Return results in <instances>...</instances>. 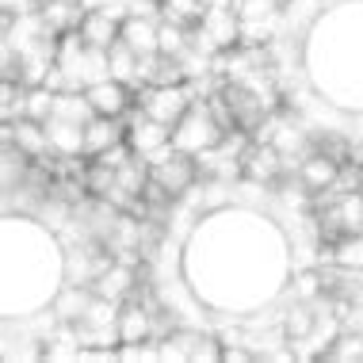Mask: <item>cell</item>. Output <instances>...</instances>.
<instances>
[{
    "instance_id": "obj_1",
    "label": "cell",
    "mask_w": 363,
    "mask_h": 363,
    "mask_svg": "<svg viewBox=\"0 0 363 363\" xmlns=\"http://www.w3.org/2000/svg\"><path fill=\"white\" fill-rule=\"evenodd\" d=\"M225 134H233V130H225V126H222V119L214 115L211 100H195V104L188 107V115H184V119L172 126V145H176L180 153L199 157L203 150L218 145Z\"/></svg>"
},
{
    "instance_id": "obj_2",
    "label": "cell",
    "mask_w": 363,
    "mask_h": 363,
    "mask_svg": "<svg viewBox=\"0 0 363 363\" xmlns=\"http://www.w3.org/2000/svg\"><path fill=\"white\" fill-rule=\"evenodd\" d=\"M195 104V88L191 81H184V84H161V88H142V100L138 107L145 115H153L157 123H164V126H176L188 115V107Z\"/></svg>"
},
{
    "instance_id": "obj_3",
    "label": "cell",
    "mask_w": 363,
    "mask_h": 363,
    "mask_svg": "<svg viewBox=\"0 0 363 363\" xmlns=\"http://www.w3.org/2000/svg\"><path fill=\"white\" fill-rule=\"evenodd\" d=\"M4 142H12L16 150H23L31 161H38L43 169H50L46 157L54 153V145H50V134H46V123L31 119V115H19V119L4 123Z\"/></svg>"
},
{
    "instance_id": "obj_4",
    "label": "cell",
    "mask_w": 363,
    "mask_h": 363,
    "mask_svg": "<svg viewBox=\"0 0 363 363\" xmlns=\"http://www.w3.org/2000/svg\"><path fill=\"white\" fill-rule=\"evenodd\" d=\"M283 172H287V161H283V153L276 150V145L249 138L245 157H241V176H245V180H252V184H276Z\"/></svg>"
},
{
    "instance_id": "obj_5",
    "label": "cell",
    "mask_w": 363,
    "mask_h": 363,
    "mask_svg": "<svg viewBox=\"0 0 363 363\" xmlns=\"http://www.w3.org/2000/svg\"><path fill=\"white\" fill-rule=\"evenodd\" d=\"M340 164H345V161H337L333 153H325V150L313 145V150L298 161V169H294V172H298V184L306 191H333L340 184V176H345Z\"/></svg>"
},
{
    "instance_id": "obj_6",
    "label": "cell",
    "mask_w": 363,
    "mask_h": 363,
    "mask_svg": "<svg viewBox=\"0 0 363 363\" xmlns=\"http://www.w3.org/2000/svg\"><path fill=\"white\" fill-rule=\"evenodd\" d=\"M126 142H130L134 153H142L145 161H150L153 153H161L164 145H172V126H164V123H157L153 115L138 111L126 123Z\"/></svg>"
},
{
    "instance_id": "obj_7",
    "label": "cell",
    "mask_w": 363,
    "mask_h": 363,
    "mask_svg": "<svg viewBox=\"0 0 363 363\" xmlns=\"http://www.w3.org/2000/svg\"><path fill=\"white\" fill-rule=\"evenodd\" d=\"M199 27L214 38V46H218L222 54H230V50H238V46H241V16H238V8H233V4L207 8L203 19H199Z\"/></svg>"
},
{
    "instance_id": "obj_8",
    "label": "cell",
    "mask_w": 363,
    "mask_h": 363,
    "mask_svg": "<svg viewBox=\"0 0 363 363\" xmlns=\"http://www.w3.org/2000/svg\"><path fill=\"white\" fill-rule=\"evenodd\" d=\"M150 176H153V180L161 184V188L176 199V195L191 191V184L199 180V164H195V157H191V153H180V150H176V153L169 157V161L153 164Z\"/></svg>"
},
{
    "instance_id": "obj_9",
    "label": "cell",
    "mask_w": 363,
    "mask_h": 363,
    "mask_svg": "<svg viewBox=\"0 0 363 363\" xmlns=\"http://www.w3.org/2000/svg\"><path fill=\"white\" fill-rule=\"evenodd\" d=\"M119 345H142V340H153V306H145L138 294L119 306Z\"/></svg>"
},
{
    "instance_id": "obj_10",
    "label": "cell",
    "mask_w": 363,
    "mask_h": 363,
    "mask_svg": "<svg viewBox=\"0 0 363 363\" xmlns=\"http://www.w3.org/2000/svg\"><path fill=\"white\" fill-rule=\"evenodd\" d=\"M119 38L130 46L138 57L161 54V16H126Z\"/></svg>"
},
{
    "instance_id": "obj_11",
    "label": "cell",
    "mask_w": 363,
    "mask_h": 363,
    "mask_svg": "<svg viewBox=\"0 0 363 363\" xmlns=\"http://www.w3.org/2000/svg\"><path fill=\"white\" fill-rule=\"evenodd\" d=\"M92 287H96V294H104V298H111V302H126L130 294H138V264L111 260Z\"/></svg>"
},
{
    "instance_id": "obj_12",
    "label": "cell",
    "mask_w": 363,
    "mask_h": 363,
    "mask_svg": "<svg viewBox=\"0 0 363 363\" xmlns=\"http://www.w3.org/2000/svg\"><path fill=\"white\" fill-rule=\"evenodd\" d=\"M84 96H88V104H92V111L96 115H107V119H123L126 107H130V92H126V84L115 81V77L88 84Z\"/></svg>"
},
{
    "instance_id": "obj_13",
    "label": "cell",
    "mask_w": 363,
    "mask_h": 363,
    "mask_svg": "<svg viewBox=\"0 0 363 363\" xmlns=\"http://www.w3.org/2000/svg\"><path fill=\"white\" fill-rule=\"evenodd\" d=\"M77 31H81V38L88 46H100V50H111L115 43H119V31L123 23L115 16L107 12H96V8H88V12L81 16V23H77Z\"/></svg>"
},
{
    "instance_id": "obj_14",
    "label": "cell",
    "mask_w": 363,
    "mask_h": 363,
    "mask_svg": "<svg viewBox=\"0 0 363 363\" xmlns=\"http://www.w3.org/2000/svg\"><path fill=\"white\" fill-rule=\"evenodd\" d=\"M84 123H73V119H57L50 115L46 119V134H50V145L57 157H84Z\"/></svg>"
},
{
    "instance_id": "obj_15",
    "label": "cell",
    "mask_w": 363,
    "mask_h": 363,
    "mask_svg": "<svg viewBox=\"0 0 363 363\" xmlns=\"http://www.w3.org/2000/svg\"><path fill=\"white\" fill-rule=\"evenodd\" d=\"M126 142V126L123 119H107V115H96L84 130V157H100L104 150Z\"/></svg>"
},
{
    "instance_id": "obj_16",
    "label": "cell",
    "mask_w": 363,
    "mask_h": 363,
    "mask_svg": "<svg viewBox=\"0 0 363 363\" xmlns=\"http://www.w3.org/2000/svg\"><path fill=\"white\" fill-rule=\"evenodd\" d=\"M96 298V287H84V283H65V291L57 294V298L50 302V313L57 321H81L84 318V310H88V302Z\"/></svg>"
},
{
    "instance_id": "obj_17",
    "label": "cell",
    "mask_w": 363,
    "mask_h": 363,
    "mask_svg": "<svg viewBox=\"0 0 363 363\" xmlns=\"http://www.w3.org/2000/svg\"><path fill=\"white\" fill-rule=\"evenodd\" d=\"M321 359L329 363H352V359H363V333L356 329H340V337L321 352Z\"/></svg>"
},
{
    "instance_id": "obj_18",
    "label": "cell",
    "mask_w": 363,
    "mask_h": 363,
    "mask_svg": "<svg viewBox=\"0 0 363 363\" xmlns=\"http://www.w3.org/2000/svg\"><path fill=\"white\" fill-rule=\"evenodd\" d=\"M333 264L340 272H363V233H345L333 245Z\"/></svg>"
},
{
    "instance_id": "obj_19",
    "label": "cell",
    "mask_w": 363,
    "mask_h": 363,
    "mask_svg": "<svg viewBox=\"0 0 363 363\" xmlns=\"http://www.w3.org/2000/svg\"><path fill=\"white\" fill-rule=\"evenodd\" d=\"M111 77H115V81H123L126 88L138 84V54H134L123 38L111 46Z\"/></svg>"
},
{
    "instance_id": "obj_20",
    "label": "cell",
    "mask_w": 363,
    "mask_h": 363,
    "mask_svg": "<svg viewBox=\"0 0 363 363\" xmlns=\"http://www.w3.org/2000/svg\"><path fill=\"white\" fill-rule=\"evenodd\" d=\"M207 12V4L203 0H161V19H172V23L180 27H195Z\"/></svg>"
},
{
    "instance_id": "obj_21",
    "label": "cell",
    "mask_w": 363,
    "mask_h": 363,
    "mask_svg": "<svg viewBox=\"0 0 363 363\" xmlns=\"http://www.w3.org/2000/svg\"><path fill=\"white\" fill-rule=\"evenodd\" d=\"M191 46V27H180L172 19H161V54L180 57Z\"/></svg>"
},
{
    "instance_id": "obj_22",
    "label": "cell",
    "mask_w": 363,
    "mask_h": 363,
    "mask_svg": "<svg viewBox=\"0 0 363 363\" xmlns=\"http://www.w3.org/2000/svg\"><path fill=\"white\" fill-rule=\"evenodd\" d=\"M54 96L57 92H50L46 84H38V88H27V104H23V115H31V119H38V123H46L54 115Z\"/></svg>"
},
{
    "instance_id": "obj_23",
    "label": "cell",
    "mask_w": 363,
    "mask_h": 363,
    "mask_svg": "<svg viewBox=\"0 0 363 363\" xmlns=\"http://www.w3.org/2000/svg\"><path fill=\"white\" fill-rule=\"evenodd\" d=\"M291 291L298 302H318V298H325V276H318V272H298L291 283Z\"/></svg>"
},
{
    "instance_id": "obj_24",
    "label": "cell",
    "mask_w": 363,
    "mask_h": 363,
    "mask_svg": "<svg viewBox=\"0 0 363 363\" xmlns=\"http://www.w3.org/2000/svg\"><path fill=\"white\" fill-rule=\"evenodd\" d=\"M207 8H214V4H233V0H203Z\"/></svg>"
},
{
    "instance_id": "obj_25",
    "label": "cell",
    "mask_w": 363,
    "mask_h": 363,
    "mask_svg": "<svg viewBox=\"0 0 363 363\" xmlns=\"http://www.w3.org/2000/svg\"><path fill=\"white\" fill-rule=\"evenodd\" d=\"M359 191H363V164H359Z\"/></svg>"
}]
</instances>
